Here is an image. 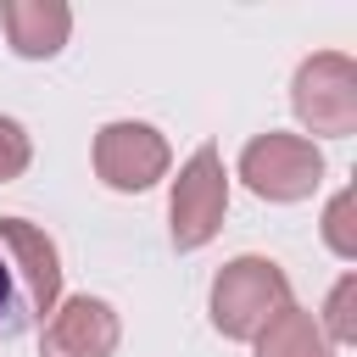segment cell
I'll list each match as a JSON object with an SVG mask.
<instances>
[{"label": "cell", "instance_id": "obj_1", "mask_svg": "<svg viewBox=\"0 0 357 357\" xmlns=\"http://www.w3.org/2000/svg\"><path fill=\"white\" fill-rule=\"evenodd\" d=\"M290 307V279L268 257H234L212 279V329L229 340H257Z\"/></svg>", "mask_w": 357, "mask_h": 357}, {"label": "cell", "instance_id": "obj_10", "mask_svg": "<svg viewBox=\"0 0 357 357\" xmlns=\"http://www.w3.org/2000/svg\"><path fill=\"white\" fill-rule=\"evenodd\" d=\"M324 340L335 346H351L357 340V273H346L335 290H329V307H324Z\"/></svg>", "mask_w": 357, "mask_h": 357}, {"label": "cell", "instance_id": "obj_4", "mask_svg": "<svg viewBox=\"0 0 357 357\" xmlns=\"http://www.w3.org/2000/svg\"><path fill=\"white\" fill-rule=\"evenodd\" d=\"M223 212H229V178H223V156L218 145H201L184 167H178V184H173V245L178 251H195L206 245L218 229H223Z\"/></svg>", "mask_w": 357, "mask_h": 357}, {"label": "cell", "instance_id": "obj_2", "mask_svg": "<svg viewBox=\"0 0 357 357\" xmlns=\"http://www.w3.org/2000/svg\"><path fill=\"white\" fill-rule=\"evenodd\" d=\"M290 100H296V117L312 128V134H351L357 128V61L340 56V50H318L296 67V84H290Z\"/></svg>", "mask_w": 357, "mask_h": 357}, {"label": "cell", "instance_id": "obj_7", "mask_svg": "<svg viewBox=\"0 0 357 357\" xmlns=\"http://www.w3.org/2000/svg\"><path fill=\"white\" fill-rule=\"evenodd\" d=\"M117 312L100 296H73L56 307V318L45 324L39 351L45 357H112L117 351Z\"/></svg>", "mask_w": 357, "mask_h": 357}, {"label": "cell", "instance_id": "obj_5", "mask_svg": "<svg viewBox=\"0 0 357 357\" xmlns=\"http://www.w3.org/2000/svg\"><path fill=\"white\" fill-rule=\"evenodd\" d=\"M95 173L123 195L151 190L167 173V139L151 123H106L95 134Z\"/></svg>", "mask_w": 357, "mask_h": 357}, {"label": "cell", "instance_id": "obj_9", "mask_svg": "<svg viewBox=\"0 0 357 357\" xmlns=\"http://www.w3.org/2000/svg\"><path fill=\"white\" fill-rule=\"evenodd\" d=\"M257 357H335L318 318L301 312V307H284L262 335H257Z\"/></svg>", "mask_w": 357, "mask_h": 357}, {"label": "cell", "instance_id": "obj_11", "mask_svg": "<svg viewBox=\"0 0 357 357\" xmlns=\"http://www.w3.org/2000/svg\"><path fill=\"white\" fill-rule=\"evenodd\" d=\"M351 206H357V195L351 190H340L335 201H329V212H324V240H329V251L335 257H357V223H351Z\"/></svg>", "mask_w": 357, "mask_h": 357}, {"label": "cell", "instance_id": "obj_8", "mask_svg": "<svg viewBox=\"0 0 357 357\" xmlns=\"http://www.w3.org/2000/svg\"><path fill=\"white\" fill-rule=\"evenodd\" d=\"M0 22H6V39L17 56L39 61V56H56L73 33V11L61 0H6L0 6Z\"/></svg>", "mask_w": 357, "mask_h": 357}, {"label": "cell", "instance_id": "obj_6", "mask_svg": "<svg viewBox=\"0 0 357 357\" xmlns=\"http://www.w3.org/2000/svg\"><path fill=\"white\" fill-rule=\"evenodd\" d=\"M0 245L11 251L17 284H22V296H28V318L56 312V296H61V262H56L50 234L33 229L28 218H0Z\"/></svg>", "mask_w": 357, "mask_h": 357}, {"label": "cell", "instance_id": "obj_12", "mask_svg": "<svg viewBox=\"0 0 357 357\" xmlns=\"http://www.w3.org/2000/svg\"><path fill=\"white\" fill-rule=\"evenodd\" d=\"M33 318H28V296H22V284H17V268H11V257L0 251V340H11L17 329H28Z\"/></svg>", "mask_w": 357, "mask_h": 357}, {"label": "cell", "instance_id": "obj_13", "mask_svg": "<svg viewBox=\"0 0 357 357\" xmlns=\"http://www.w3.org/2000/svg\"><path fill=\"white\" fill-rule=\"evenodd\" d=\"M33 162V145H28V128L17 117H0V184L22 178V167Z\"/></svg>", "mask_w": 357, "mask_h": 357}, {"label": "cell", "instance_id": "obj_3", "mask_svg": "<svg viewBox=\"0 0 357 357\" xmlns=\"http://www.w3.org/2000/svg\"><path fill=\"white\" fill-rule=\"evenodd\" d=\"M240 178L262 201H307L324 178V156L301 134H257L240 151Z\"/></svg>", "mask_w": 357, "mask_h": 357}]
</instances>
